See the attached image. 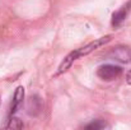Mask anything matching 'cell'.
<instances>
[{
    "mask_svg": "<svg viewBox=\"0 0 131 130\" xmlns=\"http://www.w3.org/2000/svg\"><path fill=\"white\" fill-rule=\"evenodd\" d=\"M111 38H112V36H106V37H102V38H99V40H95L94 42H90L88 43L87 46H84V47H80V48H77L75 51H73V52H70L65 59H64V61L60 64V66H59V70L56 72V74L55 75H60V74H62V73H65L70 66H71V64L75 61V60H78L79 57H82V56H85L88 54H90L92 51H94L95 48H98V47H101V46H103V45H106L107 42H110L111 41Z\"/></svg>",
    "mask_w": 131,
    "mask_h": 130,
    "instance_id": "1",
    "label": "cell"
},
{
    "mask_svg": "<svg viewBox=\"0 0 131 130\" xmlns=\"http://www.w3.org/2000/svg\"><path fill=\"white\" fill-rule=\"evenodd\" d=\"M121 74H122V68L121 66H117V65H112V64L101 65L98 68V70H97V75L102 81H106V82L115 81Z\"/></svg>",
    "mask_w": 131,
    "mask_h": 130,
    "instance_id": "2",
    "label": "cell"
},
{
    "mask_svg": "<svg viewBox=\"0 0 131 130\" xmlns=\"http://www.w3.org/2000/svg\"><path fill=\"white\" fill-rule=\"evenodd\" d=\"M108 57L116 61H121V63H130L131 61V50L129 47H124V46H118L115 47L110 54Z\"/></svg>",
    "mask_w": 131,
    "mask_h": 130,
    "instance_id": "3",
    "label": "cell"
},
{
    "mask_svg": "<svg viewBox=\"0 0 131 130\" xmlns=\"http://www.w3.org/2000/svg\"><path fill=\"white\" fill-rule=\"evenodd\" d=\"M23 99H24V88L23 87H18L15 89V92H14V96H13V101H12L9 116H14L17 114V111L19 110L20 105L23 103Z\"/></svg>",
    "mask_w": 131,
    "mask_h": 130,
    "instance_id": "4",
    "label": "cell"
},
{
    "mask_svg": "<svg viewBox=\"0 0 131 130\" xmlns=\"http://www.w3.org/2000/svg\"><path fill=\"white\" fill-rule=\"evenodd\" d=\"M130 6H131V0L126 5H124L120 10H117L116 13H113V15H112V26L117 27V26H120L122 23V21L126 18V15H127V13L130 10Z\"/></svg>",
    "mask_w": 131,
    "mask_h": 130,
    "instance_id": "5",
    "label": "cell"
},
{
    "mask_svg": "<svg viewBox=\"0 0 131 130\" xmlns=\"http://www.w3.org/2000/svg\"><path fill=\"white\" fill-rule=\"evenodd\" d=\"M108 125L103 121V120H94L93 123L85 125L87 129H94V130H98V129H103V128H107Z\"/></svg>",
    "mask_w": 131,
    "mask_h": 130,
    "instance_id": "6",
    "label": "cell"
},
{
    "mask_svg": "<svg viewBox=\"0 0 131 130\" xmlns=\"http://www.w3.org/2000/svg\"><path fill=\"white\" fill-rule=\"evenodd\" d=\"M5 128H9V129H12V128H23V124L20 123L19 119H17L14 116H9V120H8V124L5 125Z\"/></svg>",
    "mask_w": 131,
    "mask_h": 130,
    "instance_id": "7",
    "label": "cell"
},
{
    "mask_svg": "<svg viewBox=\"0 0 131 130\" xmlns=\"http://www.w3.org/2000/svg\"><path fill=\"white\" fill-rule=\"evenodd\" d=\"M126 81H127V83H129V84H131V70L126 74Z\"/></svg>",
    "mask_w": 131,
    "mask_h": 130,
    "instance_id": "8",
    "label": "cell"
}]
</instances>
